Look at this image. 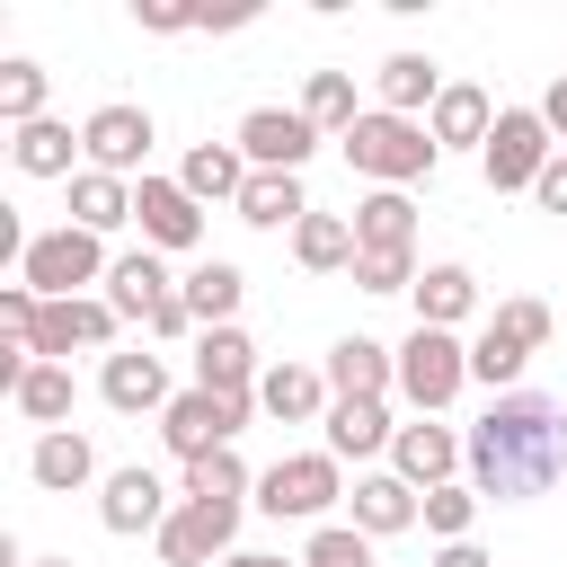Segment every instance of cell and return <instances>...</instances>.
I'll return each mask as SVG.
<instances>
[{"label":"cell","mask_w":567,"mask_h":567,"mask_svg":"<svg viewBox=\"0 0 567 567\" xmlns=\"http://www.w3.org/2000/svg\"><path fill=\"white\" fill-rule=\"evenodd\" d=\"M106 337H115V310H106V292L44 301V319H35V363H71V346H106Z\"/></svg>","instance_id":"4fadbf2b"},{"label":"cell","mask_w":567,"mask_h":567,"mask_svg":"<svg viewBox=\"0 0 567 567\" xmlns=\"http://www.w3.org/2000/svg\"><path fill=\"white\" fill-rule=\"evenodd\" d=\"M248 230H301L310 221V195H301V177H275V168H248V186H239V204H230Z\"/></svg>","instance_id":"603a6c76"},{"label":"cell","mask_w":567,"mask_h":567,"mask_svg":"<svg viewBox=\"0 0 567 567\" xmlns=\"http://www.w3.org/2000/svg\"><path fill=\"white\" fill-rule=\"evenodd\" d=\"M27 478L44 487V496H71V487H89L97 478V452H89V434H35V452H27Z\"/></svg>","instance_id":"d4e9b609"},{"label":"cell","mask_w":567,"mask_h":567,"mask_svg":"<svg viewBox=\"0 0 567 567\" xmlns=\"http://www.w3.org/2000/svg\"><path fill=\"white\" fill-rule=\"evenodd\" d=\"M71 221H80V230H97V239H106V230H124V221H133V186H124V177L80 168V177H71Z\"/></svg>","instance_id":"4dcf8cb0"},{"label":"cell","mask_w":567,"mask_h":567,"mask_svg":"<svg viewBox=\"0 0 567 567\" xmlns=\"http://www.w3.org/2000/svg\"><path fill=\"white\" fill-rule=\"evenodd\" d=\"M301 567H372V540L354 523H319L310 549H301Z\"/></svg>","instance_id":"f35d334b"},{"label":"cell","mask_w":567,"mask_h":567,"mask_svg":"<svg viewBox=\"0 0 567 567\" xmlns=\"http://www.w3.org/2000/svg\"><path fill=\"white\" fill-rule=\"evenodd\" d=\"M372 89H381V115H416V106L434 115V97H443L452 80H443V71H434L425 53H390V62L372 71Z\"/></svg>","instance_id":"484cf974"},{"label":"cell","mask_w":567,"mask_h":567,"mask_svg":"<svg viewBox=\"0 0 567 567\" xmlns=\"http://www.w3.org/2000/svg\"><path fill=\"white\" fill-rule=\"evenodd\" d=\"M133 18H142L151 35H186V27H204V9H186V0H133Z\"/></svg>","instance_id":"b9f144b4"},{"label":"cell","mask_w":567,"mask_h":567,"mask_svg":"<svg viewBox=\"0 0 567 567\" xmlns=\"http://www.w3.org/2000/svg\"><path fill=\"white\" fill-rule=\"evenodd\" d=\"M106 239L97 230H80V221H62V230H35L27 239V257H18V284L27 292H44V301H80V284H106Z\"/></svg>","instance_id":"3957f363"},{"label":"cell","mask_w":567,"mask_h":567,"mask_svg":"<svg viewBox=\"0 0 567 567\" xmlns=\"http://www.w3.org/2000/svg\"><path fill=\"white\" fill-rule=\"evenodd\" d=\"M478 310V275L470 266H425L416 275V328H461Z\"/></svg>","instance_id":"83f0119b"},{"label":"cell","mask_w":567,"mask_h":567,"mask_svg":"<svg viewBox=\"0 0 567 567\" xmlns=\"http://www.w3.org/2000/svg\"><path fill=\"white\" fill-rule=\"evenodd\" d=\"M523 363H532V354H523L514 337H496V328H478V346H470V381H487V390L505 399V390H523Z\"/></svg>","instance_id":"d590c367"},{"label":"cell","mask_w":567,"mask_h":567,"mask_svg":"<svg viewBox=\"0 0 567 567\" xmlns=\"http://www.w3.org/2000/svg\"><path fill=\"white\" fill-rule=\"evenodd\" d=\"M292 257H301L310 275H337V266H354V221H346V213H310V221L292 230Z\"/></svg>","instance_id":"d6a6232c"},{"label":"cell","mask_w":567,"mask_h":567,"mask_svg":"<svg viewBox=\"0 0 567 567\" xmlns=\"http://www.w3.org/2000/svg\"><path fill=\"white\" fill-rule=\"evenodd\" d=\"M0 115L44 124V62H0Z\"/></svg>","instance_id":"8d00e7d4"},{"label":"cell","mask_w":567,"mask_h":567,"mask_svg":"<svg viewBox=\"0 0 567 567\" xmlns=\"http://www.w3.org/2000/svg\"><path fill=\"white\" fill-rule=\"evenodd\" d=\"M230 142H239V159H248V168H275V177H301V159L319 151V124H310L301 106H248Z\"/></svg>","instance_id":"ba28073f"},{"label":"cell","mask_w":567,"mask_h":567,"mask_svg":"<svg viewBox=\"0 0 567 567\" xmlns=\"http://www.w3.org/2000/svg\"><path fill=\"white\" fill-rule=\"evenodd\" d=\"M470 523H478V487H470V478H452V487H425V532H443V540H470Z\"/></svg>","instance_id":"74e56055"},{"label":"cell","mask_w":567,"mask_h":567,"mask_svg":"<svg viewBox=\"0 0 567 567\" xmlns=\"http://www.w3.org/2000/svg\"><path fill=\"white\" fill-rule=\"evenodd\" d=\"M177 292H186V310H195V328H230V310H239V292H248V275H239L230 257H204V266H195V275H186Z\"/></svg>","instance_id":"f1b7e54d"},{"label":"cell","mask_w":567,"mask_h":567,"mask_svg":"<svg viewBox=\"0 0 567 567\" xmlns=\"http://www.w3.org/2000/svg\"><path fill=\"white\" fill-rule=\"evenodd\" d=\"M532 195H540V204H549V213H567V151H558V159H549V168H540V186H532Z\"/></svg>","instance_id":"7bdbcfd3"},{"label":"cell","mask_w":567,"mask_h":567,"mask_svg":"<svg viewBox=\"0 0 567 567\" xmlns=\"http://www.w3.org/2000/svg\"><path fill=\"white\" fill-rule=\"evenodd\" d=\"M461 461H470V443L452 434V425H434V416H416V425H399V443H390V470L425 496V487H452L461 478Z\"/></svg>","instance_id":"8fae6325"},{"label":"cell","mask_w":567,"mask_h":567,"mask_svg":"<svg viewBox=\"0 0 567 567\" xmlns=\"http://www.w3.org/2000/svg\"><path fill=\"white\" fill-rule=\"evenodd\" d=\"M434 133L416 124V115H381V106H363L354 115V133H346V168L354 177H372V186H416V177H434Z\"/></svg>","instance_id":"7a4b0ae2"},{"label":"cell","mask_w":567,"mask_h":567,"mask_svg":"<svg viewBox=\"0 0 567 567\" xmlns=\"http://www.w3.org/2000/svg\"><path fill=\"white\" fill-rule=\"evenodd\" d=\"M27 567H71V558H27Z\"/></svg>","instance_id":"c3c4849f"},{"label":"cell","mask_w":567,"mask_h":567,"mask_svg":"<svg viewBox=\"0 0 567 567\" xmlns=\"http://www.w3.org/2000/svg\"><path fill=\"white\" fill-rule=\"evenodd\" d=\"M354 257H416V204L399 186H372L354 204Z\"/></svg>","instance_id":"ffe728a7"},{"label":"cell","mask_w":567,"mask_h":567,"mask_svg":"<svg viewBox=\"0 0 567 567\" xmlns=\"http://www.w3.org/2000/svg\"><path fill=\"white\" fill-rule=\"evenodd\" d=\"M540 124L558 133V151H567V80H549V97H540Z\"/></svg>","instance_id":"f6af8a7d"},{"label":"cell","mask_w":567,"mask_h":567,"mask_svg":"<svg viewBox=\"0 0 567 567\" xmlns=\"http://www.w3.org/2000/svg\"><path fill=\"white\" fill-rule=\"evenodd\" d=\"M470 443V487L478 505H523V496H549L567 478V408L549 390H505L487 399V416L461 434Z\"/></svg>","instance_id":"6da1fadb"},{"label":"cell","mask_w":567,"mask_h":567,"mask_svg":"<svg viewBox=\"0 0 567 567\" xmlns=\"http://www.w3.org/2000/svg\"><path fill=\"white\" fill-rule=\"evenodd\" d=\"M248 496V461L221 443V452H204V461H186V505H239Z\"/></svg>","instance_id":"e575fe53"},{"label":"cell","mask_w":567,"mask_h":567,"mask_svg":"<svg viewBox=\"0 0 567 567\" xmlns=\"http://www.w3.org/2000/svg\"><path fill=\"white\" fill-rule=\"evenodd\" d=\"M248 18H257L248 0H230V9H204V27H213V35H230V27H248Z\"/></svg>","instance_id":"bcb514c9"},{"label":"cell","mask_w":567,"mask_h":567,"mask_svg":"<svg viewBox=\"0 0 567 567\" xmlns=\"http://www.w3.org/2000/svg\"><path fill=\"white\" fill-rule=\"evenodd\" d=\"M151 142H159V124H151V106H97L89 124H80V151H89V168L97 177H133L142 159H151Z\"/></svg>","instance_id":"9c48e42d"},{"label":"cell","mask_w":567,"mask_h":567,"mask_svg":"<svg viewBox=\"0 0 567 567\" xmlns=\"http://www.w3.org/2000/svg\"><path fill=\"white\" fill-rule=\"evenodd\" d=\"M177 186H186L195 204H239V186H248L239 142H195V151H186V168H177Z\"/></svg>","instance_id":"4316f807"},{"label":"cell","mask_w":567,"mask_h":567,"mask_svg":"<svg viewBox=\"0 0 567 567\" xmlns=\"http://www.w3.org/2000/svg\"><path fill=\"white\" fill-rule=\"evenodd\" d=\"M71 151H80V133L71 124H18V142H9V159L27 168V177H71Z\"/></svg>","instance_id":"1f68e13d"},{"label":"cell","mask_w":567,"mask_h":567,"mask_svg":"<svg viewBox=\"0 0 567 567\" xmlns=\"http://www.w3.org/2000/svg\"><path fill=\"white\" fill-rule=\"evenodd\" d=\"M363 292H416V257H354Z\"/></svg>","instance_id":"60d3db41"},{"label":"cell","mask_w":567,"mask_h":567,"mask_svg":"<svg viewBox=\"0 0 567 567\" xmlns=\"http://www.w3.org/2000/svg\"><path fill=\"white\" fill-rule=\"evenodd\" d=\"M301 115H310L319 133H337V142H346V133H354V115H363V106H354V71H310Z\"/></svg>","instance_id":"836d02e7"},{"label":"cell","mask_w":567,"mask_h":567,"mask_svg":"<svg viewBox=\"0 0 567 567\" xmlns=\"http://www.w3.org/2000/svg\"><path fill=\"white\" fill-rule=\"evenodd\" d=\"M425 133H434V151H487V133H496V106H487V89H478V80H452V89L434 97Z\"/></svg>","instance_id":"7402d4cb"},{"label":"cell","mask_w":567,"mask_h":567,"mask_svg":"<svg viewBox=\"0 0 567 567\" xmlns=\"http://www.w3.org/2000/svg\"><path fill=\"white\" fill-rule=\"evenodd\" d=\"M168 301H177V284H168L159 248H133V257H115V266H106V310H115V319H142V328H151Z\"/></svg>","instance_id":"9a60e30c"},{"label":"cell","mask_w":567,"mask_h":567,"mask_svg":"<svg viewBox=\"0 0 567 567\" xmlns=\"http://www.w3.org/2000/svg\"><path fill=\"white\" fill-rule=\"evenodd\" d=\"M337 496H346V461H337V452H284V461L257 478V505H266L275 523H319Z\"/></svg>","instance_id":"8992f818"},{"label":"cell","mask_w":567,"mask_h":567,"mask_svg":"<svg viewBox=\"0 0 567 567\" xmlns=\"http://www.w3.org/2000/svg\"><path fill=\"white\" fill-rule=\"evenodd\" d=\"M549 159H558V133L540 124V106H496V133H487V151H478L487 186H496V195H523V186H540Z\"/></svg>","instance_id":"5b68a950"},{"label":"cell","mask_w":567,"mask_h":567,"mask_svg":"<svg viewBox=\"0 0 567 567\" xmlns=\"http://www.w3.org/2000/svg\"><path fill=\"white\" fill-rule=\"evenodd\" d=\"M319 372H328L337 399H390V390H399V354H390L381 337H337Z\"/></svg>","instance_id":"e0dca14e"},{"label":"cell","mask_w":567,"mask_h":567,"mask_svg":"<svg viewBox=\"0 0 567 567\" xmlns=\"http://www.w3.org/2000/svg\"><path fill=\"white\" fill-rule=\"evenodd\" d=\"M257 408H266L275 425H310V416L337 408V390H328L319 363H266V372H257Z\"/></svg>","instance_id":"ac0fdd59"},{"label":"cell","mask_w":567,"mask_h":567,"mask_svg":"<svg viewBox=\"0 0 567 567\" xmlns=\"http://www.w3.org/2000/svg\"><path fill=\"white\" fill-rule=\"evenodd\" d=\"M487 328H496V337H514L523 354H540V346H549V301H505Z\"/></svg>","instance_id":"ab89813d"},{"label":"cell","mask_w":567,"mask_h":567,"mask_svg":"<svg viewBox=\"0 0 567 567\" xmlns=\"http://www.w3.org/2000/svg\"><path fill=\"white\" fill-rule=\"evenodd\" d=\"M319 425H328V452H337V461H372V452H390V443H399V425H390V408H381V399H337Z\"/></svg>","instance_id":"cb8c5ba5"},{"label":"cell","mask_w":567,"mask_h":567,"mask_svg":"<svg viewBox=\"0 0 567 567\" xmlns=\"http://www.w3.org/2000/svg\"><path fill=\"white\" fill-rule=\"evenodd\" d=\"M177 505H168V487L151 478V470H115L106 478V496H97V523L115 532V540H133V532H159Z\"/></svg>","instance_id":"44dd1931"},{"label":"cell","mask_w":567,"mask_h":567,"mask_svg":"<svg viewBox=\"0 0 567 567\" xmlns=\"http://www.w3.org/2000/svg\"><path fill=\"white\" fill-rule=\"evenodd\" d=\"M346 505H354V532H363V540H390V532L425 523V496H416V487H408L399 470H363Z\"/></svg>","instance_id":"d6986e66"},{"label":"cell","mask_w":567,"mask_h":567,"mask_svg":"<svg viewBox=\"0 0 567 567\" xmlns=\"http://www.w3.org/2000/svg\"><path fill=\"white\" fill-rule=\"evenodd\" d=\"M9 408H18L27 425L62 434V425H71V363H27V381L9 390Z\"/></svg>","instance_id":"f546056e"},{"label":"cell","mask_w":567,"mask_h":567,"mask_svg":"<svg viewBox=\"0 0 567 567\" xmlns=\"http://www.w3.org/2000/svg\"><path fill=\"white\" fill-rule=\"evenodd\" d=\"M133 221H142V248H195L204 239V204L177 177H142L133 186Z\"/></svg>","instance_id":"7c38bea8"},{"label":"cell","mask_w":567,"mask_h":567,"mask_svg":"<svg viewBox=\"0 0 567 567\" xmlns=\"http://www.w3.org/2000/svg\"><path fill=\"white\" fill-rule=\"evenodd\" d=\"M97 399H106L115 416H168V399H177V390H168L159 354H142V346H133V354H106V363H97Z\"/></svg>","instance_id":"5bb4252c"},{"label":"cell","mask_w":567,"mask_h":567,"mask_svg":"<svg viewBox=\"0 0 567 567\" xmlns=\"http://www.w3.org/2000/svg\"><path fill=\"white\" fill-rule=\"evenodd\" d=\"M434 567H496V558H487L478 540H443V549H434Z\"/></svg>","instance_id":"ee69618b"},{"label":"cell","mask_w":567,"mask_h":567,"mask_svg":"<svg viewBox=\"0 0 567 567\" xmlns=\"http://www.w3.org/2000/svg\"><path fill=\"white\" fill-rule=\"evenodd\" d=\"M248 408L257 399H221V390H177L168 399V416H159V443L177 452V461H204V452H221L239 425H248Z\"/></svg>","instance_id":"52a82bcc"},{"label":"cell","mask_w":567,"mask_h":567,"mask_svg":"<svg viewBox=\"0 0 567 567\" xmlns=\"http://www.w3.org/2000/svg\"><path fill=\"white\" fill-rule=\"evenodd\" d=\"M151 540H159L168 567H221L230 540H239V505H177Z\"/></svg>","instance_id":"30bf717a"},{"label":"cell","mask_w":567,"mask_h":567,"mask_svg":"<svg viewBox=\"0 0 567 567\" xmlns=\"http://www.w3.org/2000/svg\"><path fill=\"white\" fill-rule=\"evenodd\" d=\"M221 567H284V558H275V549H230Z\"/></svg>","instance_id":"7dc6e473"},{"label":"cell","mask_w":567,"mask_h":567,"mask_svg":"<svg viewBox=\"0 0 567 567\" xmlns=\"http://www.w3.org/2000/svg\"><path fill=\"white\" fill-rule=\"evenodd\" d=\"M195 390H221V399H257V346L248 328H204L195 337Z\"/></svg>","instance_id":"2e32d148"},{"label":"cell","mask_w":567,"mask_h":567,"mask_svg":"<svg viewBox=\"0 0 567 567\" xmlns=\"http://www.w3.org/2000/svg\"><path fill=\"white\" fill-rule=\"evenodd\" d=\"M461 381H470V346L452 328H408V346H399V399L416 416H443L461 399Z\"/></svg>","instance_id":"277c9868"}]
</instances>
